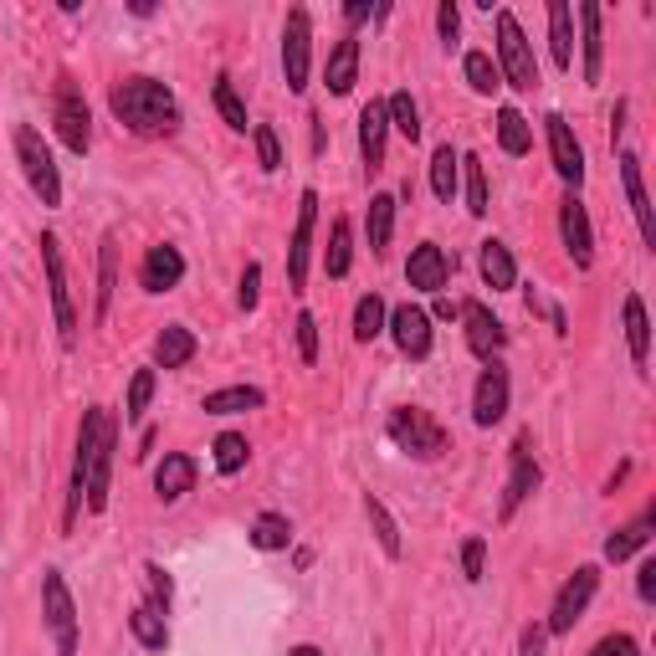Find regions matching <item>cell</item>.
Returning <instances> with one entry per match:
<instances>
[{"label":"cell","mask_w":656,"mask_h":656,"mask_svg":"<svg viewBox=\"0 0 656 656\" xmlns=\"http://www.w3.org/2000/svg\"><path fill=\"white\" fill-rule=\"evenodd\" d=\"M574 16H580V32H585V83L595 87L600 83V72H606V32H600V5H574Z\"/></svg>","instance_id":"cell-26"},{"label":"cell","mask_w":656,"mask_h":656,"mask_svg":"<svg viewBox=\"0 0 656 656\" xmlns=\"http://www.w3.org/2000/svg\"><path fill=\"white\" fill-rule=\"evenodd\" d=\"M498 144H503V154H528L534 150V129H528V118L518 114V108H498Z\"/></svg>","instance_id":"cell-35"},{"label":"cell","mask_w":656,"mask_h":656,"mask_svg":"<svg viewBox=\"0 0 656 656\" xmlns=\"http://www.w3.org/2000/svg\"><path fill=\"white\" fill-rule=\"evenodd\" d=\"M625 344H631L636 370H646V359H652V323H646V303H641L636 293L625 298Z\"/></svg>","instance_id":"cell-32"},{"label":"cell","mask_w":656,"mask_h":656,"mask_svg":"<svg viewBox=\"0 0 656 656\" xmlns=\"http://www.w3.org/2000/svg\"><path fill=\"white\" fill-rule=\"evenodd\" d=\"M462 186H467V211L488 216V169L477 154H462Z\"/></svg>","instance_id":"cell-43"},{"label":"cell","mask_w":656,"mask_h":656,"mask_svg":"<svg viewBox=\"0 0 656 656\" xmlns=\"http://www.w3.org/2000/svg\"><path fill=\"white\" fill-rule=\"evenodd\" d=\"M437 32H441L446 47L462 41V11H456V0H441V5H437Z\"/></svg>","instance_id":"cell-51"},{"label":"cell","mask_w":656,"mask_h":656,"mask_svg":"<svg viewBox=\"0 0 656 656\" xmlns=\"http://www.w3.org/2000/svg\"><path fill=\"white\" fill-rule=\"evenodd\" d=\"M190 488H195V456L169 452L165 462L154 467V492H159V503H180Z\"/></svg>","instance_id":"cell-23"},{"label":"cell","mask_w":656,"mask_h":656,"mask_svg":"<svg viewBox=\"0 0 656 656\" xmlns=\"http://www.w3.org/2000/svg\"><path fill=\"white\" fill-rule=\"evenodd\" d=\"M211 103H216V114L226 118V129H236V134H247V129H252L247 103H241V93L231 87V77H216V83H211Z\"/></svg>","instance_id":"cell-39"},{"label":"cell","mask_w":656,"mask_h":656,"mask_svg":"<svg viewBox=\"0 0 656 656\" xmlns=\"http://www.w3.org/2000/svg\"><path fill=\"white\" fill-rule=\"evenodd\" d=\"M544 636H549L544 625H528L523 631V656H544Z\"/></svg>","instance_id":"cell-55"},{"label":"cell","mask_w":656,"mask_h":656,"mask_svg":"<svg viewBox=\"0 0 656 656\" xmlns=\"http://www.w3.org/2000/svg\"><path fill=\"white\" fill-rule=\"evenodd\" d=\"M503 416H508V365L488 359V370L477 374V390H472V421L498 426Z\"/></svg>","instance_id":"cell-15"},{"label":"cell","mask_w":656,"mask_h":656,"mask_svg":"<svg viewBox=\"0 0 656 656\" xmlns=\"http://www.w3.org/2000/svg\"><path fill=\"white\" fill-rule=\"evenodd\" d=\"M595 589H600V570L595 564H580V570L559 585V595H554V610H549V636H570L574 625H580V616L589 610V600H595Z\"/></svg>","instance_id":"cell-7"},{"label":"cell","mask_w":656,"mask_h":656,"mask_svg":"<svg viewBox=\"0 0 656 656\" xmlns=\"http://www.w3.org/2000/svg\"><path fill=\"white\" fill-rule=\"evenodd\" d=\"M385 139H390V114L385 103H365V114H359V159L365 169H385Z\"/></svg>","instance_id":"cell-21"},{"label":"cell","mask_w":656,"mask_h":656,"mask_svg":"<svg viewBox=\"0 0 656 656\" xmlns=\"http://www.w3.org/2000/svg\"><path fill=\"white\" fill-rule=\"evenodd\" d=\"M354 83H359V36H338L329 62H323V87L344 98V93H354Z\"/></svg>","instance_id":"cell-20"},{"label":"cell","mask_w":656,"mask_h":656,"mask_svg":"<svg viewBox=\"0 0 656 656\" xmlns=\"http://www.w3.org/2000/svg\"><path fill=\"white\" fill-rule=\"evenodd\" d=\"M365 226H370V252L385 257L390 252V231H395V195H370V216H365Z\"/></svg>","instance_id":"cell-36"},{"label":"cell","mask_w":656,"mask_h":656,"mask_svg":"<svg viewBox=\"0 0 656 656\" xmlns=\"http://www.w3.org/2000/svg\"><path fill=\"white\" fill-rule=\"evenodd\" d=\"M57 139L68 144L72 154H87L93 150V114H87V103H83V93L72 83H62L57 87Z\"/></svg>","instance_id":"cell-12"},{"label":"cell","mask_w":656,"mask_h":656,"mask_svg":"<svg viewBox=\"0 0 656 656\" xmlns=\"http://www.w3.org/2000/svg\"><path fill=\"white\" fill-rule=\"evenodd\" d=\"M636 595L646 600V606H656V559H646L636 570Z\"/></svg>","instance_id":"cell-54"},{"label":"cell","mask_w":656,"mask_h":656,"mask_svg":"<svg viewBox=\"0 0 656 656\" xmlns=\"http://www.w3.org/2000/svg\"><path fill=\"white\" fill-rule=\"evenodd\" d=\"M498 77L508 87H518V93L539 87V62H534V47H528L513 11H498Z\"/></svg>","instance_id":"cell-3"},{"label":"cell","mask_w":656,"mask_h":656,"mask_svg":"<svg viewBox=\"0 0 656 656\" xmlns=\"http://www.w3.org/2000/svg\"><path fill=\"white\" fill-rule=\"evenodd\" d=\"M267 405V395L257 385H226V390H211L201 401L205 416H241V410H262Z\"/></svg>","instance_id":"cell-28"},{"label":"cell","mask_w":656,"mask_h":656,"mask_svg":"<svg viewBox=\"0 0 656 656\" xmlns=\"http://www.w3.org/2000/svg\"><path fill=\"white\" fill-rule=\"evenodd\" d=\"M446 277H452V257L441 252L437 241H421V247L410 252V262H405V283L416 287V293H441Z\"/></svg>","instance_id":"cell-18"},{"label":"cell","mask_w":656,"mask_h":656,"mask_svg":"<svg viewBox=\"0 0 656 656\" xmlns=\"http://www.w3.org/2000/svg\"><path fill=\"white\" fill-rule=\"evenodd\" d=\"M544 482V467H539V456H534V446H528V437L513 441V452H508V488H503V518H513L528 498H534V488Z\"/></svg>","instance_id":"cell-9"},{"label":"cell","mask_w":656,"mask_h":656,"mask_svg":"<svg viewBox=\"0 0 656 656\" xmlns=\"http://www.w3.org/2000/svg\"><path fill=\"white\" fill-rule=\"evenodd\" d=\"M528 313H544V319H549V329H554L559 338L570 334V319H564V308H559V303H549V298H544L539 287H528Z\"/></svg>","instance_id":"cell-49"},{"label":"cell","mask_w":656,"mask_h":656,"mask_svg":"<svg viewBox=\"0 0 656 656\" xmlns=\"http://www.w3.org/2000/svg\"><path fill=\"white\" fill-rule=\"evenodd\" d=\"M354 262V236H349V220H334V231H329V247H323V272L329 277H344Z\"/></svg>","instance_id":"cell-41"},{"label":"cell","mask_w":656,"mask_h":656,"mask_svg":"<svg viewBox=\"0 0 656 656\" xmlns=\"http://www.w3.org/2000/svg\"><path fill=\"white\" fill-rule=\"evenodd\" d=\"M195 334H190L186 323H165L159 334H154V365L159 370H186L190 359H195Z\"/></svg>","instance_id":"cell-25"},{"label":"cell","mask_w":656,"mask_h":656,"mask_svg":"<svg viewBox=\"0 0 656 656\" xmlns=\"http://www.w3.org/2000/svg\"><path fill=\"white\" fill-rule=\"evenodd\" d=\"M621 186H625V201H631V216H636L641 241L656 247V216H652V201H646V186H641V159L631 150H621Z\"/></svg>","instance_id":"cell-19"},{"label":"cell","mask_w":656,"mask_h":656,"mask_svg":"<svg viewBox=\"0 0 656 656\" xmlns=\"http://www.w3.org/2000/svg\"><path fill=\"white\" fill-rule=\"evenodd\" d=\"M431 190H437V201L452 205L456 190H462V154L452 150V144H441L437 154H431Z\"/></svg>","instance_id":"cell-33"},{"label":"cell","mask_w":656,"mask_h":656,"mask_svg":"<svg viewBox=\"0 0 656 656\" xmlns=\"http://www.w3.org/2000/svg\"><path fill=\"white\" fill-rule=\"evenodd\" d=\"M41 621H47V636L57 646V656L77 652V606H72V589L62 580V570L41 574Z\"/></svg>","instance_id":"cell-5"},{"label":"cell","mask_w":656,"mask_h":656,"mask_svg":"<svg viewBox=\"0 0 656 656\" xmlns=\"http://www.w3.org/2000/svg\"><path fill=\"white\" fill-rule=\"evenodd\" d=\"M180 277H186L180 247H150L144 267H139V287H144V293H169V287H180Z\"/></svg>","instance_id":"cell-22"},{"label":"cell","mask_w":656,"mask_h":656,"mask_svg":"<svg viewBox=\"0 0 656 656\" xmlns=\"http://www.w3.org/2000/svg\"><path fill=\"white\" fill-rule=\"evenodd\" d=\"M544 129H549V159H554V175L570 186V195L580 190V180H585V150H580V139H574L570 118L564 114H549L544 118Z\"/></svg>","instance_id":"cell-11"},{"label":"cell","mask_w":656,"mask_h":656,"mask_svg":"<svg viewBox=\"0 0 656 656\" xmlns=\"http://www.w3.org/2000/svg\"><path fill=\"white\" fill-rule=\"evenodd\" d=\"M114 277H118V262H114V236L103 241V257H98V308H93V319H108V308H114Z\"/></svg>","instance_id":"cell-44"},{"label":"cell","mask_w":656,"mask_h":656,"mask_svg":"<svg viewBox=\"0 0 656 656\" xmlns=\"http://www.w3.org/2000/svg\"><path fill=\"white\" fill-rule=\"evenodd\" d=\"M252 139H257V165L267 169V175H277L283 169V139H277V129L272 123H252Z\"/></svg>","instance_id":"cell-46"},{"label":"cell","mask_w":656,"mask_h":656,"mask_svg":"<svg viewBox=\"0 0 656 656\" xmlns=\"http://www.w3.org/2000/svg\"><path fill=\"white\" fill-rule=\"evenodd\" d=\"M308 57H313V16L303 5L287 11V26H283V77H287V93H303L308 87Z\"/></svg>","instance_id":"cell-8"},{"label":"cell","mask_w":656,"mask_h":656,"mask_svg":"<svg viewBox=\"0 0 656 656\" xmlns=\"http://www.w3.org/2000/svg\"><path fill=\"white\" fill-rule=\"evenodd\" d=\"M462 77H467V87L477 98H492L498 83H503V77H498V62H492L488 51H467V57H462Z\"/></svg>","instance_id":"cell-40"},{"label":"cell","mask_w":656,"mask_h":656,"mask_svg":"<svg viewBox=\"0 0 656 656\" xmlns=\"http://www.w3.org/2000/svg\"><path fill=\"white\" fill-rule=\"evenodd\" d=\"M211 456H216V472H220V477H236V472L252 462V441L241 437V431H220L216 446H211Z\"/></svg>","instance_id":"cell-38"},{"label":"cell","mask_w":656,"mask_h":656,"mask_svg":"<svg viewBox=\"0 0 656 656\" xmlns=\"http://www.w3.org/2000/svg\"><path fill=\"white\" fill-rule=\"evenodd\" d=\"M257 298H262V262H247V272H241V293H236V303L252 313Z\"/></svg>","instance_id":"cell-52"},{"label":"cell","mask_w":656,"mask_h":656,"mask_svg":"<svg viewBox=\"0 0 656 656\" xmlns=\"http://www.w3.org/2000/svg\"><path fill=\"white\" fill-rule=\"evenodd\" d=\"M129 631H134V641L144 646V652H165L169 646V625H165V610H154L150 600L144 606L129 610Z\"/></svg>","instance_id":"cell-31"},{"label":"cell","mask_w":656,"mask_h":656,"mask_svg":"<svg viewBox=\"0 0 656 656\" xmlns=\"http://www.w3.org/2000/svg\"><path fill=\"white\" fill-rule=\"evenodd\" d=\"M144 580H150V595H154L150 606L169 616V600H175V580L165 574V564H154V559H150V564H144Z\"/></svg>","instance_id":"cell-48"},{"label":"cell","mask_w":656,"mask_h":656,"mask_svg":"<svg viewBox=\"0 0 656 656\" xmlns=\"http://www.w3.org/2000/svg\"><path fill=\"white\" fill-rule=\"evenodd\" d=\"M365 518H370V534L374 544L385 549V559H401L405 554V544H401V523H395V513H390L374 492H365Z\"/></svg>","instance_id":"cell-29"},{"label":"cell","mask_w":656,"mask_h":656,"mask_svg":"<svg viewBox=\"0 0 656 656\" xmlns=\"http://www.w3.org/2000/svg\"><path fill=\"white\" fill-rule=\"evenodd\" d=\"M114 452H118V426H114V416H108L103 431H98V441H93V456H87V513H103V508H108Z\"/></svg>","instance_id":"cell-14"},{"label":"cell","mask_w":656,"mask_h":656,"mask_svg":"<svg viewBox=\"0 0 656 656\" xmlns=\"http://www.w3.org/2000/svg\"><path fill=\"white\" fill-rule=\"evenodd\" d=\"M385 431H390V441H395L405 456L437 462V456L446 452V426H441L437 416H426L421 405H401V410H390Z\"/></svg>","instance_id":"cell-2"},{"label":"cell","mask_w":656,"mask_h":656,"mask_svg":"<svg viewBox=\"0 0 656 656\" xmlns=\"http://www.w3.org/2000/svg\"><path fill=\"white\" fill-rule=\"evenodd\" d=\"M150 401H154V370H134V380H129V401H123V421H144Z\"/></svg>","instance_id":"cell-45"},{"label":"cell","mask_w":656,"mask_h":656,"mask_svg":"<svg viewBox=\"0 0 656 656\" xmlns=\"http://www.w3.org/2000/svg\"><path fill=\"white\" fill-rule=\"evenodd\" d=\"M652 528H656V513L646 508V513H641L636 523H625V528H616V534L606 539V559H610V564H621V559H631L636 549H646Z\"/></svg>","instance_id":"cell-30"},{"label":"cell","mask_w":656,"mask_h":656,"mask_svg":"<svg viewBox=\"0 0 656 656\" xmlns=\"http://www.w3.org/2000/svg\"><path fill=\"white\" fill-rule=\"evenodd\" d=\"M477 267H482V283H488L492 293H513V287H518V262H513V252H508V241H498V236L482 241Z\"/></svg>","instance_id":"cell-24"},{"label":"cell","mask_w":656,"mask_h":656,"mask_svg":"<svg viewBox=\"0 0 656 656\" xmlns=\"http://www.w3.org/2000/svg\"><path fill=\"white\" fill-rule=\"evenodd\" d=\"M287 656H323V652H319V646H293Z\"/></svg>","instance_id":"cell-58"},{"label":"cell","mask_w":656,"mask_h":656,"mask_svg":"<svg viewBox=\"0 0 656 656\" xmlns=\"http://www.w3.org/2000/svg\"><path fill=\"white\" fill-rule=\"evenodd\" d=\"M370 16H374L370 0H354V5H344V21H349V26H359V21H370Z\"/></svg>","instance_id":"cell-56"},{"label":"cell","mask_w":656,"mask_h":656,"mask_svg":"<svg viewBox=\"0 0 656 656\" xmlns=\"http://www.w3.org/2000/svg\"><path fill=\"white\" fill-rule=\"evenodd\" d=\"M589 656H641V646H636V636H625V631H616V636H606L600 646Z\"/></svg>","instance_id":"cell-53"},{"label":"cell","mask_w":656,"mask_h":656,"mask_svg":"<svg viewBox=\"0 0 656 656\" xmlns=\"http://www.w3.org/2000/svg\"><path fill=\"white\" fill-rule=\"evenodd\" d=\"M559 236H564V252L580 272L595 267V231H589V211L580 195H564L559 201Z\"/></svg>","instance_id":"cell-13"},{"label":"cell","mask_w":656,"mask_h":656,"mask_svg":"<svg viewBox=\"0 0 656 656\" xmlns=\"http://www.w3.org/2000/svg\"><path fill=\"white\" fill-rule=\"evenodd\" d=\"M16 159H21V175H26V186L36 190V201L57 211L62 205V175H57V159H51L47 139L36 134L32 123H21L16 129Z\"/></svg>","instance_id":"cell-4"},{"label":"cell","mask_w":656,"mask_h":656,"mask_svg":"<svg viewBox=\"0 0 656 656\" xmlns=\"http://www.w3.org/2000/svg\"><path fill=\"white\" fill-rule=\"evenodd\" d=\"M456 313L467 323V349L477 354V359H498V354L508 349V329L488 303H462Z\"/></svg>","instance_id":"cell-16"},{"label":"cell","mask_w":656,"mask_h":656,"mask_svg":"<svg viewBox=\"0 0 656 656\" xmlns=\"http://www.w3.org/2000/svg\"><path fill=\"white\" fill-rule=\"evenodd\" d=\"M252 544L262 549V554H277V549L293 544V523H287L283 513H262V518L252 523Z\"/></svg>","instance_id":"cell-42"},{"label":"cell","mask_w":656,"mask_h":656,"mask_svg":"<svg viewBox=\"0 0 656 656\" xmlns=\"http://www.w3.org/2000/svg\"><path fill=\"white\" fill-rule=\"evenodd\" d=\"M437 319H456V303L452 298H441V293H437Z\"/></svg>","instance_id":"cell-57"},{"label":"cell","mask_w":656,"mask_h":656,"mask_svg":"<svg viewBox=\"0 0 656 656\" xmlns=\"http://www.w3.org/2000/svg\"><path fill=\"white\" fill-rule=\"evenodd\" d=\"M385 114H390V129H395L401 139H410V144L421 139V108H416V98H410L405 87H395V93L385 98Z\"/></svg>","instance_id":"cell-37"},{"label":"cell","mask_w":656,"mask_h":656,"mask_svg":"<svg viewBox=\"0 0 656 656\" xmlns=\"http://www.w3.org/2000/svg\"><path fill=\"white\" fill-rule=\"evenodd\" d=\"M293 329H298V359H303V365H319V319L303 308V313L293 319Z\"/></svg>","instance_id":"cell-47"},{"label":"cell","mask_w":656,"mask_h":656,"mask_svg":"<svg viewBox=\"0 0 656 656\" xmlns=\"http://www.w3.org/2000/svg\"><path fill=\"white\" fill-rule=\"evenodd\" d=\"M549 57L559 72L574 68V11L570 0H549Z\"/></svg>","instance_id":"cell-27"},{"label":"cell","mask_w":656,"mask_h":656,"mask_svg":"<svg viewBox=\"0 0 656 656\" xmlns=\"http://www.w3.org/2000/svg\"><path fill=\"white\" fill-rule=\"evenodd\" d=\"M313 226H319V190H303V195H298V226H293V247H287V287H293V293H303V287H308Z\"/></svg>","instance_id":"cell-10"},{"label":"cell","mask_w":656,"mask_h":656,"mask_svg":"<svg viewBox=\"0 0 656 656\" xmlns=\"http://www.w3.org/2000/svg\"><path fill=\"white\" fill-rule=\"evenodd\" d=\"M41 262H47V287H51V319H57V338L62 349L77 344V308H72V287H68V267H62V241L41 236Z\"/></svg>","instance_id":"cell-6"},{"label":"cell","mask_w":656,"mask_h":656,"mask_svg":"<svg viewBox=\"0 0 656 656\" xmlns=\"http://www.w3.org/2000/svg\"><path fill=\"white\" fill-rule=\"evenodd\" d=\"M385 319H390V308L380 293H365L359 303H354V338L359 344H374V338L385 334Z\"/></svg>","instance_id":"cell-34"},{"label":"cell","mask_w":656,"mask_h":656,"mask_svg":"<svg viewBox=\"0 0 656 656\" xmlns=\"http://www.w3.org/2000/svg\"><path fill=\"white\" fill-rule=\"evenodd\" d=\"M390 338H395V349L410 354V359H426L431 354V313L416 303H401V308H390V319H385Z\"/></svg>","instance_id":"cell-17"},{"label":"cell","mask_w":656,"mask_h":656,"mask_svg":"<svg viewBox=\"0 0 656 656\" xmlns=\"http://www.w3.org/2000/svg\"><path fill=\"white\" fill-rule=\"evenodd\" d=\"M108 108H114L118 123L139 139L175 134V129H180V98H175L159 77H123V83H114Z\"/></svg>","instance_id":"cell-1"},{"label":"cell","mask_w":656,"mask_h":656,"mask_svg":"<svg viewBox=\"0 0 656 656\" xmlns=\"http://www.w3.org/2000/svg\"><path fill=\"white\" fill-rule=\"evenodd\" d=\"M482 564H488V539H467L462 544V580L477 585V580H482Z\"/></svg>","instance_id":"cell-50"}]
</instances>
